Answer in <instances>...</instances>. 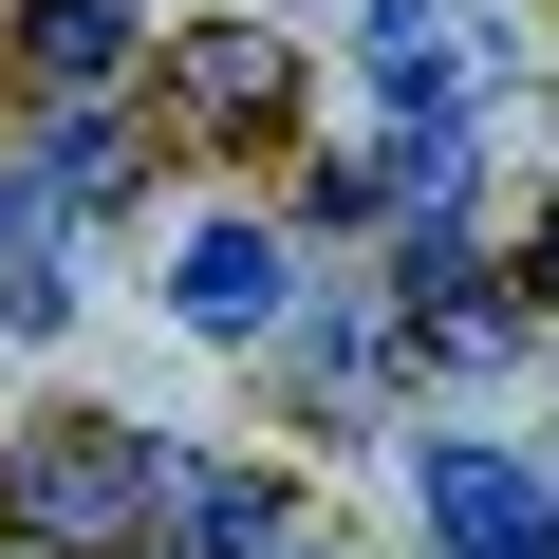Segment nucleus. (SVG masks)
<instances>
[{"instance_id": "obj_12", "label": "nucleus", "mask_w": 559, "mask_h": 559, "mask_svg": "<svg viewBox=\"0 0 559 559\" xmlns=\"http://www.w3.org/2000/svg\"><path fill=\"white\" fill-rule=\"evenodd\" d=\"M540 503H559V466H540Z\"/></svg>"}, {"instance_id": "obj_8", "label": "nucleus", "mask_w": 559, "mask_h": 559, "mask_svg": "<svg viewBox=\"0 0 559 559\" xmlns=\"http://www.w3.org/2000/svg\"><path fill=\"white\" fill-rule=\"evenodd\" d=\"M131 168H150V150H131V131H112L94 94H75L57 131H38V187H57V205H131Z\"/></svg>"}, {"instance_id": "obj_11", "label": "nucleus", "mask_w": 559, "mask_h": 559, "mask_svg": "<svg viewBox=\"0 0 559 559\" xmlns=\"http://www.w3.org/2000/svg\"><path fill=\"white\" fill-rule=\"evenodd\" d=\"M0 559H57V540H0Z\"/></svg>"}, {"instance_id": "obj_9", "label": "nucleus", "mask_w": 559, "mask_h": 559, "mask_svg": "<svg viewBox=\"0 0 559 559\" xmlns=\"http://www.w3.org/2000/svg\"><path fill=\"white\" fill-rule=\"evenodd\" d=\"M522 299H559V205H540V242H522Z\"/></svg>"}, {"instance_id": "obj_1", "label": "nucleus", "mask_w": 559, "mask_h": 559, "mask_svg": "<svg viewBox=\"0 0 559 559\" xmlns=\"http://www.w3.org/2000/svg\"><path fill=\"white\" fill-rule=\"evenodd\" d=\"M150 503H168V448L112 429V411H57V429L0 448V522H20V540H131Z\"/></svg>"}, {"instance_id": "obj_3", "label": "nucleus", "mask_w": 559, "mask_h": 559, "mask_svg": "<svg viewBox=\"0 0 559 559\" xmlns=\"http://www.w3.org/2000/svg\"><path fill=\"white\" fill-rule=\"evenodd\" d=\"M411 503H429L448 559H559V503H540V466H503V448H429Z\"/></svg>"}, {"instance_id": "obj_4", "label": "nucleus", "mask_w": 559, "mask_h": 559, "mask_svg": "<svg viewBox=\"0 0 559 559\" xmlns=\"http://www.w3.org/2000/svg\"><path fill=\"white\" fill-rule=\"evenodd\" d=\"M168 94H187V131H224V150H280V131H299V57H280L261 20H205V38L168 57Z\"/></svg>"}, {"instance_id": "obj_7", "label": "nucleus", "mask_w": 559, "mask_h": 559, "mask_svg": "<svg viewBox=\"0 0 559 559\" xmlns=\"http://www.w3.org/2000/svg\"><path fill=\"white\" fill-rule=\"evenodd\" d=\"M20 57H38V94H112V75L150 57V20H131V0H38Z\"/></svg>"}, {"instance_id": "obj_6", "label": "nucleus", "mask_w": 559, "mask_h": 559, "mask_svg": "<svg viewBox=\"0 0 559 559\" xmlns=\"http://www.w3.org/2000/svg\"><path fill=\"white\" fill-rule=\"evenodd\" d=\"M75 318V242H57V187H0V336H57Z\"/></svg>"}, {"instance_id": "obj_10", "label": "nucleus", "mask_w": 559, "mask_h": 559, "mask_svg": "<svg viewBox=\"0 0 559 559\" xmlns=\"http://www.w3.org/2000/svg\"><path fill=\"white\" fill-rule=\"evenodd\" d=\"M280 559H336V540H280Z\"/></svg>"}, {"instance_id": "obj_2", "label": "nucleus", "mask_w": 559, "mask_h": 559, "mask_svg": "<svg viewBox=\"0 0 559 559\" xmlns=\"http://www.w3.org/2000/svg\"><path fill=\"white\" fill-rule=\"evenodd\" d=\"M168 318H187V336H280V318H299V242H280L261 205L187 224V242H168Z\"/></svg>"}, {"instance_id": "obj_5", "label": "nucleus", "mask_w": 559, "mask_h": 559, "mask_svg": "<svg viewBox=\"0 0 559 559\" xmlns=\"http://www.w3.org/2000/svg\"><path fill=\"white\" fill-rule=\"evenodd\" d=\"M373 94H392V150L411 131H485V75L448 38V0H373Z\"/></svg>"}]
</instances>
